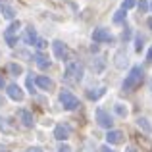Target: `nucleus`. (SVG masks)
Listing matches in <instances>:
<instances>
[{
    "label": "nucleus",
    "mask_w": 152,
    "mask_h": 152,
    "mask_svg": "<svg viewBox=\"0 0 152 152\" xmlns=\"http://www.w3.org/2000/svg\"><path fill=\"white\" fill-rule=\"evenodd\" d=\"M37 31L33 29V27H29V29H25V35H23V41H25V45H35L37 42Z\"/></svg>",
    "instance_id": "nucleus-15"
},
{
    "label": "nucleus",
    "mask_w": 152,
    "mask_h": 152,
    "mask_svg": "<svg viewBox=\"0 0 152 152\" xmlns=\"http://www.w3.org/2000/svg\"><path fill=\"white\" fill-rule=\"evenodd\" d=\"M35 46H37L39 50H42V48H46V46H48V42H46V41H42V39H37V42H35Z\"/></svg>",
    "instance_id": "nucleus-26"
},
{
    "label": "nucleus",
    "mask_w": 152,
    "mask_h": 152,
    "mask_svg": "<svg viewBox=\"0 0 152 152\" xmlns=\"http://www.w3.org/2000/svg\"><path fill=\"white\" fill-rule=\"evenodd\" d=\"M148 10H152V4H150V6H148Z\"/></svg>",
    "instance_id": "nucleus-36"
},
{
    "label": "nucleus",
    "mask_w": 152,
    "mask_h": 152,
    "mask_svg": "<svg viewBox=\"0 0 152 152\" xmlns=\"http://www.w3.org/2000/svg\"><path fill=\"white\" fill-rule=\"evenodd\" d=\"M0 6H2V2H0Z\"/></svg>",
    "instance_id": "nucleus-37"
},
{
    "label": "nucleus",
    "mask_w": 152,
    "mask_h": 152,
    "mask_svg": "<svg viewBox=\"0 0 152 152\" xmlns=\"http://www.w3.org/2000/svg\"><path fill=\"white\" fill-rule=\"evenodd\" d=\"M114 112H115V115H119V118H127V114H129L127 106H125V104H121V102L114 104Z\"/></svg>",
    "instance_id": "nucleus-18"
},
{
    "label": "nucleus",
    "mask_w": 152,
    "mask_h": 152,
    "mask_svg": "<svg viewBox=\"0 0 152 152\" xmlns=\"http://www.w3.org/2000/svg\"><path fill=\"white\" fill-rule=\"evenodd\" d=\"M125 152H139V150L135 148V146H127V148H125Z\"/></svg>",
    "instance_id": "nucleus-33"
},
{
    "label": "nucleus",
    "mask_w": 152,
    "mask_h": 152,
    "mask_svg": "<svg viewBox=\"0 0 152 152\" xmlns=\"http://www.w3.org/2000/svg\"><path fill=\"white\" fill-rule=\"evenodd\" d=\"M93 41H94V42H112V41H114V37L108 33V29L98 27V29L93 31Z\"/></svg>",
    "instance_id": "nucleus-8"
},
{
    "label": "nucleus",
    "mask_w": 152,
    "mask_h": 152,
    "mask_svg": "<svg viewBox=\"0 0 152 152\" xmlns=\"http://www.w3.org/2000/svg\"><path fill=\"white\" fill-rule=\"evenodd\" d=\"M100 152H115V150H112V148H110V146H108V145H104L102 148H100Z\"/></svg>",
    "instance_id": "nucleus-31"
},
{
    "label": "nucleus",
    "mask_w": 152,
    "mask_h": 152,
    "mask_svg": "<svg viewBox=\"0 0 152 152\" xmlns=\"http://www.w3.org/2000/svg\"><path fill=\"white\" fill-rule=\"evenodd\" d=\"M58 152H71V146H69V145H60Z\"/></svg>",
    "instance_id": "nucleus-29"
},
{
    "label": "nucleus",
    "mask_w": 152,
    "mask_h": 152,
    "mask_svg": "<svg viewBox=\"0 0 152 152\" xmlns=\"http://www.w3.org/2000/svg\"><path fill=\"white\" fill-rule=\"evenodd\" d=\"M52 48H54V54L58 60H62V62H66L67 56H69V50H67V46L64 45L62 41H54L52 42Z\"/></svg>",
    "instance_id": "nucleus-7"
},
{
    "label": "nucleus",
    "mask_w": 152,
    "mask_h": 152,
    "mask_svg": "<svg viewBox=\"0 0 152 152\" xmlns=\"http://www.w3.org/2000/svg\"><path fill=\"white\" fill-rule=\"evenodd\" d=\"M121 39H123V41H129V39H131V27H125V31H123Z\"/></svg>",
    "instance_id": "nucleus-28"
},
{
    "label": "nucleus",
    "mask_w": 152,
    "mask_h": 152,
    "mask_svg": "<svg viewBox=\"0 0 152 152\" xmlns=\"http://www.w3.org/2000/svg\"><path fill=\"white\" fill-rule=\"evenodd\" d=\"M125 15H127V10L119 8V10L114 14V23H123V21H125Z\"/></svg>",
    "instance_id": "nucleus-19"
},
{
    "label": "nucleus",
    "mask_w": 152,
    "mask_h": 152,
    "mask_svg": "<svg viewBox=\"0 0 152 152\" xmlns=\"http://www.w3.org/2000/svg\"><path fill=\"white\" fill-rule=\"evenodd\" d=\"M64 79H66L67 83H79V81L83 79V64H79V62H71L69 66L66 67Z\"/></svg>",
    "instance_id": "nucleus-2"
},
{
    "label": "nucleus",
    "mask_w": 152,
    "mask_h": 152,
    "mask_svg": "<svg viewBox=\"0 0 152 152\" xmlns=\"http://www.w3.org/2000/svg\"><path fill=\"white\" fill-rule=\"evenodd\" d=\"M129 64V56H127L125 50H118L114 56V66L118 67V69H125V66Z\"/></svg>",
    "instance_id": "nucleus-10"
},
{
    "label": "nucleus",
    "mask_w": 152,
    "mask_h": 152,
    "mask_svg": "<svg viewBox=\"0 0 152 152\" xmlns=\"http://www.w3.org/2000/svg\"><path fill=\"white\" fill-rule=\"evenodd\" d=\"M106 141H108V145H119L123 141V133L118 129H110L106 135Z\"/></svg>",
    "instance_id": "nucleus-13"
},
{
    "label": "nucleus",
    "mask_w": 152,
    "mask_h": 152,
    "mask_svg": "<svg viewBox=\"0 0 152 152\" xmlns=\"http://www.w3.org/2000/svg\"><path fill=\"white\" fill-rule=\"evenodd\" d=\"M25 152H42V148L41 146H31V148H27Z\"/></svg>",
    "instance_id": "nucleus-30"
},
{
    "label": "nucleus",
    "mask_w": 152,
    "mask_h": 152,
    "mask_svg": "<svg viewBox=\"0 0 152 152\" xmlns=\"http://www.w3.org/2000/svg\"><path fill=\"white\" fill-rule=\"evenodd\" d=\"M96 121H98V125H100V127H104V129H112V125H114L112 115L108 114L106 110H102V108H98V110H96Z\"/></svg>",
    "instance_id": "nucleus-5"
},
{
    "label": "nucleus",
    "mask_w": 152,
    "mask_h": 152,
    "mask_svg": "<svg viewBox=\"0 0 152 152\" xmlns=\"http://www.w3.org/2000/svg\"><path fill=\"white\" fill-rule=\"evenodd\" d=\"M35 85L41 87L42 91H52V89H54V81H52L50 77H46V75H37V79H35Z\"/></svg>",
    "instance_id": "nucleus-12"
},
{
    "label": "nucleus",
    "mask_w": 152,
    "mask_h": 152,
    "mask_svg": "<svg viewBox=\"0 0 152 152\" xmlns=\"http://www.w3.org/2000/svg\"><path fill=\"white\" fill-rule=\"evenodd\" d=\"M137 6H139V10H141L142 14H146V12H148V6H150V4H148V0H139Z\"/></svg>",
    "instance_id": "nucleus-23"
},
{
    "label": "nucleus",
    "mask_w": 152,
    "mask_h": 152,
    "mask_svg": "<svg viewBox=\"0 0 152 152\" xmlns=\"http://www.w3.org/2000/svg\"><path fill=\"white\" fill-rule=\"evenodd\" d=\"M135 50H137V52L142 50V37H141V35H137V37H135Z\"/></svg>",
    "instance_id": "nucleus-24"
},
{
    "label": "nucleus",
    "mask_w": 152,
    "mask_h": 152,
    "mask_svg": "<svg viewBox=\"0 0 152 152\" xmlns=\"http://www.w3.org/2000/svg\"><path fill=\"white\" fill-rule=\"evenodd\" d=\"M145 81V69H142L141 66H135L131 67L129 75L125 77V81H123V91H127V93H131V91H135L141 83Z\"/></svg>",
    "instance_id": "nucleus-1"
},
{
    "label": "nucleus",
    "mask_w": 152,
    "mask_h": 152,
    "mask_svg": "<svg viewBox=\"0 0 152 152\" xmlns=\"http://www.w3.org/2000/svg\"><path fill=\"white\" fill-rule=\"evenodd\" d=\"M146 62H152V46H150V50H148V54H146Z\"/></svg>",
    "instance_id": "nucleus-32"
},
{
    "label": "nucleus",
    "mask_w": 152,
    "mask_h": 152,
    "mask_svg": "<svg viewBox=\"0 0 152 152\" xmlns=\"http://www.w3.org/2000/svg\"><path fill=\"white\" fill-rule=\"evenodd\" d=\"M8 71H10L12 75H21L23 73V67L19 66V64H10V66H8Z\"/></svg>",
    "instance_id": "nucleus-20"
},
{
    "label": "nucleus",
    "mask_w": 152,
    "mask_h": 152,
    "mask_svg": "<svg viewBox=\"0 0 152 152\" xmlns=\"http://www.w3.org/2000/svg\"><path fill=\"white\" fill-rule=\"evenodd\" d=\"M27 89H29V93H35V83H33V77H27Z\"/></svg>",
    "instance_id": "nucleus-27"
},
{
    "label": "nucleus",
    "mask_w": 152,
    "mask_h": 152,
    "mask_svg": "<svg viewBox=\"0 0 152 152\" xmlns=\"http://www.w3.org/2000/svg\"><path fill=\"white\" fill-rule=\"evenodd\" d=\"M35 62H37L39 69H48V67H50V60L46 58L45 54H41V52H37V54H35Z\"/></svg>",
    "instance_id": "nucleus-14"
},
{
    "label": "nucleus",
    "mask_w": 152,
    "mask_h": 152,
    "mask_svg": "<svg viewBox=\"0 0 152 152\" xmlns=\"http://www.w3.org/2000/svg\"><path fill=\"white\" fill-rule=\"evenodd\" d=\"M19 29H21V23H19V21H12L10 27L6 29L4 37H6V42H8L10 46H15V42H18V37H15V35H18Z\"/></svg>",
    "instance_id": "nucleus-4"
},
{
    "label": "nucleus",
    "mask_w": 152,
    "mask_h": 152,
    "mask_svg": "<svg viewBox=\"0 0 152 152\" xmlns=\"http://www.w3.org/2000/svg\"><path fill=\"white\" fill-rule=\"evenodd\" d=\"M6 94L12 98V100H15V102H21L23 98H25V94H23V89H21L19 85H15V83H12V85L6 87Z\"/></svg>",
    "instance_id": "nucleus-6"
},
{
    "label": "nucleus",
    "mask_w": 152,
    "mask_h": 152,
    "mask_svg": "<svg viewBox=\"0 0 152 152\" xmlns=\"http://www.w3.org/2000/svg\"><path fill=\"white\" fill-rule=\"evenodd\" d=\"M18 119H19V121H21L25 127H33V125H35V118H33V114H31L29 110H25V108L18 110Z\"/></svg>",
    "instance_id": "nucleus-9"
},
{
    "label": "nucleus",
    "mask_w": 152,
    "mask_h": 152,
    "mask_svg": "<svg viewBox=\"0 0 152 152\" xmlns=\"http://www.w3.org/2000/svg\"><path fill=\"white\" fill-rule=\"evenodd\" d=\"M137 125H139V129H142L146 135L152 133V125L148 123V119H146V118H137Z\"/></svg>",
    "instance_id": "nucleus-17"
},
{
    "label": "nucleus",
    "mask_w": 152,
    "mask_h": 152,
    "mask_svg": "<svg viewBox=\"0 0 152 152\" xmlns=\"http://www.w3.org/2000/svg\"><path fill=\"white\" fill-rule=\"evenodd\" d=\"M2 87H4V79L0 77V89H2Z\"/></svg>",
    "instance_id": "nucleus-35"
},
{
    "label": "nucleus",
    "mask_w": 152,
    "mask_h": 152,
    "mask_svg": "<svg viewBox=\"0 0 152 152\" xmlns=\"http://www.w3.org/2000/svg\"><path fill=\"white\" fill-rule=\"evenodd\" d=\"M146 23H148V27L152 29V18H150V19H148V21H146Z\"/></svg>",
    "instance_id": "nucleus-34"
},
{
    "label": "nucleus",
    "mask_w": 152,
    "mask_h": 152,
    "mask_svg": "<svg viewBox=\"0 0 152 152\" xmlns=\"http://www.w3.org/2000/svg\"><path fill=\"white\" fill-rule=\"evenodd\" d=\"M104 94H106V89H104V87H100V89L89 91V93H87V98H89V100H98V98L104 96Z\"/></svg>",
    "instance_id": "nucleus-16"
},
{
    "label": "nucleus",
    "mask_w": 152,
    "mask_h": 152,
    "mask_svg": "<svg viewBox=\"0 0 152 152\" xmlns=\"http://www.w3.org/2000/svg\"><path fill=\"white\" fill-rule=\"evenodd\" d=\"M60 102H62L64 110H67V112H71V110H75V108H79L77 96H75L73 93H69V91H62V93H60Z\"/></svg>",
    "instance_id": "nucleus-3"
},
{
    "label": "nucleus",
    "mask_w": 152,
    "mask_h": 152,
    "mask_svg": "<svg viewBox=\"0 0 152 152\" xmlns=\"http://www.w3.org/2000/svg\"><path fill=\"white\" fill-rule=\"evenodd\" d=\"M133 6H137V0H123V10H131Z\"/></svg>",
    "instance_id": "nucleus-25"
},
{
    "label": "nucleus",
    "mask_w": 152,
    "mask_h": 152,
    "mask_svg": "<svg viewBox=\"0 0 152 152\" xmlns=\"http://www.w3.org/2000/svg\"><path fill=\"white\" fill-rule=\"evenodd\" d=\"M0 8H2V15L6 19H14V10L10 6H0Z\"/></svg>",
    "instance_id": "nucleus-22"
},
{
    "label": "nucleus",
    "mask_w": 152,
    "mask_h": 152,
    "mask_svg": "<svg viewBox=\"0 0 152 152\" xmlns=\"http://www.w3.org/2000/svg\"><path fill=\"white\" fill-rule=\"evenodd\" d=\"M104 66H106V60L104 58H96V64H93V69L96 71V73H100L104 69Z\"/></svg>",
    "instance_id": "nucleus-21"
},
{
    "label": "nucleus",
    "mask_w": 152,
    "mask_h": 152,
    "mask_svg": "<svg viewBox=\"0 0 152 152\" xmlns=\"http://www.w3.org/2000/svg\"><path fill=\"white\" fill-rule=\"evenodd\" d=\"M69 135H71V129H69V125H56V129H54V137L58 139V141H67L69 139Z\"/></svg>",
    "instance_id": "nucleus-11"
}]
</instances>
